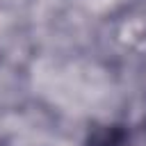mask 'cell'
Segmentation results:
<instances>
[{"label": "cell", "instance_id": "cell-2", "mask_svg": "<svg viewBox=\"0 0 146 146\" xmlns=\"http://www.w3.org/2000/svg\"><path fill=\"white\" fill-rule=\"evenodd\" d=\"M121 146H146V123H141L139 128H130L125 132V139Z\"/></svg>", "mask_w": 146, "mask_h": 146}, {"label": "cell", "instance_id": "cell-1", "mask_svg": "<svg viewBox=\"0 0 146 146\" xmlns=\"http://www.w3.org/2000/svg\"><path fill=\"white\" fill-rule=\"evenodd\" d=\"M128 125L123 123H103V125H94L87 132L84 146H121L125 139Z\"/></svg>", "mask_w": 146, "mask_h": 146}]
</instances>
